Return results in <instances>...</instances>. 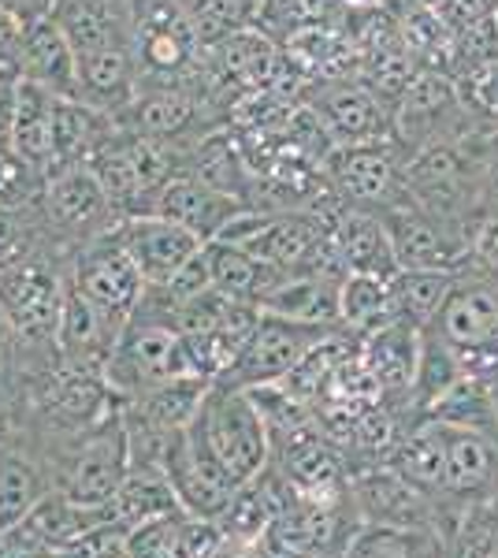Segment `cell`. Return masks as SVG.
<instances>
[{"label":"cell","mask_w":498,"mask_h":558,"mask_svg":"<svg viewBox=\"0 0 498 558\" xmlns=\"http://www.w3.org/2000/svg\"><path fill=\"white\" fill-rule=\"evenodd\" d=\"M12 336H15L12 320H8V313H4V310H0V350H4L8 343H12Z\"/></svg>","instance_id":"obj_42"},{"label":"cell","mask_w":498,"mask_h":558,"mask_svg":"<svg viewBox=\"0 0 498 558\" xmlns=\"http://www.w3.org/2000/svg\"><path fill=\"white\" fill-rule=\"evenodd\" d=\"M242 197H234L228 191H216L212 183L197 179L194 172H179L171 183L153 197V209L165 220H175L179 228H186L190 235H197L202 242H212L220 235V228L242 209Z\"/></svg>","instance_id":"obj_13"},{"label":"cell","mask_w":498,"mask_h":558,"mask_svg":"<svg viewBox=\"0 0 498 558\" xmlns=\"http://www.w3.org/2000/svg\"><path fill=\"white\" fill-rule=\"evenodd\" d=\"M38 502L41 484L34 465L20 462V458H0V533L23 525Z\"/></svg>","instance_id":"obj_31"},{"label":"cell","mask_w":498,"mask_h":558,"mask_svg":"<svg viewBox=\"0 0 498 558\" xmlns=\"http://www.w3.org/2000/svg\"><path fill=\"white\" fill-rule=\"evenodd\" d=\"M131 470V454H126V436H101L75 458L63 484V499H71L75 507L101 510L112 502V495L120 492L123 476Z\"/></svg>","instance_id":"obj_16"},{"label":"cell","mask_w":498,"mask_h":558,"mask_svg":"<svg viewBox=\"0 0 498 558\" xmlns=\"http://www.w3.org/2000/svg\"><path fill=\"white\" fill-rule=\"evenodd\" d=\"M260 313L287 317L297 324H324V328H342L339 324V283L316 272H283L260 299Z\"/></svg>","instance_id":"obj_18"},{"label":"cell","mask_w":498,"mask_h":558,"mask_svg":"<svg viewBox=\"0 0 498 558\" xmlns=\"http://www.w3.org/2000/svg\"><path fill=\"white\" fill-rule=\"evenodd\" d=\"M83 4H94V0H57L52 12H60V8H83Z\"/></svg>","instance_id":"obj_43"},{"label":"cell","mask_w":498,"mask_h":558,"mask_svg":"<svg viewBox=\"0 0 498 558\" xmlns=\"http://www.w3.org/2000/svg\"><path fill=\"white\" fill-rule=\"evenodd\" d=\"M339 328H324V324H297L287 317H271L260 313V324L253 328L250 343L239 350V357L231 362L228 373L220 376V384L231 387H276L294 373V365L302 362L320 339L335 336Z\"/></svg>","instance_id":"obj_4"},{"label":"cell","mask_w":498,"mask_h":558,"mask_svg":"<svg viewBox=\"0 0 498 558\" xmlns=\"http://www.w3.org/2000/svg\"><path fill=\"white\" fill-rule=\"evenodd\" d=\"M116 521H126V525H146V521L168 518L179 510L175 488H171L168 473L160 465H131L120 484V492L108 502Z\"/></svg>","instance_id":"obj_21"},{"label":"cell","mask_w":498,"mask_h":558,"mask_svg":"<svg viewBox=\"0 0 498 558\" xmlns=\"http://www.w3.org/2000/svg\"><path fill=\"white\" fill-rule=\"evenodd\" d=\"M376 213L387 223L398 268H421V272H461L465 268V223L442 220V216L421 209L410 194Z\"/></svg>","instance_id":"obj_3"},{"label":"cell","mask_w":498,"mask_h":558,"mask_svg":"<svg viewBox=\"0 0 498 558\" xmlns=\"http://www.w3.org/2000/svg\"><path fill=\"white\" fill-rule=\"evenodd\" d=\"M491 64H498V15L454 34L447 75L454 78V83H461V78L476 75V71H484Z\"/></svg>","instance_id":"obj_32"},{"label":"cell","mask_w":498,"mask_h":558,"mask_svg":"<svg viewBox=\"0 0 498 558\" xmlns=\"http://www.w3.org/2000/svg\"><path fill=\"white\" fill-rule=\"evenodd\" d=\"M394 299L387 279H373V276H347L339 283V324L350 328L353 336H373V331L394 324Z\"/></svg>","instance_id":"obj_26"},{"label":"cell","mask_w":498,"mask_h":558,"mask_svg":"<svg viewBox=\"0 0 498 558\" xmlns=\"http://www.w3.org/2000/svg\"><path fill=\"white\" fill-rule=\"evenodd\" d=\"M71 283H75L116 328H126V320L138 313L142 299H146V279H142V272L134 268V260L126 257V250L120 246V239H116L112 231L86 242V250L75 260Z\"/></svg>","instance_id":"obj_5"},{"label":"cell","mask_w":498,"mask_h":558,"mask_svg":"<svg viewBox=\"0 0 498 558\" xmlns=\"http://www.w3.org/2000/svg\"><path fill=\"white\" fill-rule=\"evenodd\" d=\"M138 60L134 49H97L78 57V97L116 120L138 97Z\"/></svg>","instance_id":"obj_17"},{"label":"cell","mask_w":498,"mask_h":558,"mask_svg":"<svg viewBox=\"0 0 498 558\" xmlns=\"http://www.w3.org/2000/svg\"><path fill=\"white\" fill-rule=\"evenodd\" d=\"M357 499L365 507V514L373 518V525L413 529L421 521V488L405 481L402 473H394L391 465L368 473L357 484Z\"/></svg>","instance_id":"obj_23"},{"label":"cell","mask_w":498,"mask_h":558,"mask_svg":"<svg viewBox=\"0 0 498 558\" xmlns=\"http://www.w3.org/2000/svg\"><path fill=\"white\" fill-rule=\"evenodd\" d=\"M52 97L34 83H15V120H12V153L34 168L52 172Z\"/></svg>","instance_id":"obj_20"},{"label":"cell","mask_w":498,"mask_h":558,"mask_svg":"<svg viewBox=\"0 0 498 558\" xmlns=\"http://www.w3.org/2000/svg\"><path fill=\"white\" fill-rule=\"evenodd\" d=\"M205 49L208 45L183 0H138V26H134L138 86H186Z\"/></svg>","instance_id":"obj_2"},{"label":"cell","mask_w":498,"mask_h":558,"mask_svg":"<svg viewBox=\"0 0 498 558\" xmlns=\"http://www.w3.org/2000/svg\"><path fill=\"white\" fill-rule=\"evenodd\" d=\"M442 425V439H447V488L458 495L479 492L495 473V451L479 428L469 425Z\"/></svg>","instance_id":"obj_27"},{"label":"cell","mask_w":498,"mask_h":558,"mask_svg":"<svg viewBox=\"0 0 498 558\" xmlns=\"http://www.w3.org/2000/svg\"><path fill=\"white\" fill-rule=\"evenodd\" d=\"M23 34H26V23L0 4V68L15 71V64H20V49H23Z\"/></svg>","instance_id":"obj_38"},{"label":"cell","mask_w":498,"mask_h":558,"mask_svg":"<svg viewBox=\"0 0 498 558\" xmlns=\"http://www.w3.org/2000/svg\"><path fill=\"white\" fill-rule=\"evenodd\" d=\"M15 75L57 97H78V52L52 15L38 23H26Z\"/></svg>","instance_id":"obj_14"},{"label":"cell","mask_w":498,"mask_h":558,"mask_svg":"<svg viewBox=\"0 0 498 558\" xmlns=\"http://www.w3.org/2000/svg\"><path fill=\"white\" fill-rule=\"evenodd\" d=\"M454 279H458V272H421V268H398V272L387 279L398 320H410V324H416V328H428V324L436 320V313L442 310V302H447Z\"/></svg>","instance_id":"obj_29"},{"label":"cell","mask_w":498,"mask_h":558,"mask_svg":"<svg viewBox=\"0 0 498 558\" xmlns=\"http://www.w3.org/2000/svg\"><path fill=\"white\" fill-rule=\"evenodd\" d=\"M190 172L205 179V183H212L216 191H228L234 197H246L253 179L246 153L234 146L228 131H208L197 138L194 153H190Z\"/></svg>","instance_id":"obj_28"},{"label":"cell","mask_w":498,"mask_h":558,"mask_svg":"<svg viewBox=\"0 0 498 558\" xmlns=\"http://www.w3.org/2000/svg\"><path fill=\"white\" fill-rule=\"evenodd\" d=\"M194 428L202 432L208 451L220 458L223 470L239 481V488H246L253 476L265 470L271 451V432L257 399L246 387H231L220 380L208 384L205 402L194 417Z\"/></svg>","instance_id":"obj_1"},{"label":"cell","mask_w":498,"mask_h":558,"mask_svg":"<svg viewBox=\"0 0 498 558\" xmlns=\"http://www.w3.org/2000/svg\"><path fill=\"white\" fill-rule=\"evenodd\" d=\"M112 235L120 239L126 257L134 260V268L146 279V287H168L179 276V268L205 246L197 235H190L186 228H179L175 220H165L157 213L120 216Z\"/></svg>","instance_id":"obj_8"},{"label":"cell","mask_w":498,"mask_h":558,"mask_svg":"<svg viewBox=\"0 0 498 558\" xmlns=\"http://www.w3.org/2000/svg\"><path fill=\"white\" fill-rule=\"evenodd\" d=\"M324 94L313 108L331 131L335 146H368V142H394V116L365 83H324Z\"/></svg>","instance_id":"obj_10"},{"label":"cell","mask_w":498,"mask_h":558,"mask_svg":"<svg viewBox=\"0 0 498 558\" xmlns=\"http://www.w3.org/2000/svg\"><path fill=\"white\" fill-rule=\"evenodd\" d=\"M461 272L498 276V213L495 209H484L469 223L465 268H461Z\"/></svg>","instance_id":"obj_34"},{"label":"cell","mask_w":498,"mask_h":558,"mask_svg":"<svg viewBox=\"0 0 498 558\" xmlns=\"http://www.w3.org/2000/svg\"><path fill=\"white\" fill-rule=\"evenodd\" d=\"M8 12H15L23 23H38V20H49L57 0H0Z\"/></svg>","instance_id":"obj_39"},{"label":"cell","mask_w":498,"mask_h":558,"mask_svg":"<svg viewBox=\"0 0 498 558\" xmlns=\"http://www.w3.org/2000/svg\"><path fill=\"white\" fill-rule=\"evenodd\" d=\"M387 465L394 473H402L410 484H416V488H447V439H442L439 421L413 428L410 436L398 439Z\"/></svg>","instance_id":"obj_25"},{"label":"cell","mask_w":498,"mask_h":558,"mask_svg":"<svg viewBox=\"0 0 498 558\" xmlns=\"http://www.w3.org/2000/svg\"><path fill=\"white\" fill-rule=\"evenodd\" d=\"M120 331L123 328H116V324L68 279V294H63L60 320H57V339H52L60 357H68L71 368L105 373V362L112 357V347H116V339H120Z\"/></svg>","instance_id":"obj_12"},{"label":"cell","mask_w":498,"mask_h":558,"mask_svg":"<svg viewBox=\"0 0 498 558\" xmlns=\"http://www.w3.org/2000/svg\"><path fill=\"white\" fill-rule=\"evenodd\" d=\"M458 94H461V101H465V108L476 116V120L495 123V128H498V64L476 71V75H469V78H461Z\"/></svg>","instance_id":"obj_35"},{"label":"cell","mask_w":498,"mask_h":558,"mask_svg":"<svg viewBox=\"0 0 498 558\" xmlns=\"http://www.w3.org/2000/svg\"><path fill=\"white\" fill-rule=\"evenodd\" d=\"M320 168L328 175V191L347 205H361V209H387L405 194L402 165L391 153V142L335 146Z\"/></svg>","instance_id":"obj_6"},{"label":"cell","mask_w":498,"mask_h":558,"mask_svg":"<svg viewBox=\"0 0 498 558\" xmlns=\"http://www.w3.org/2000/svg\"><path fill=\"white\" fill-rule=\"evenodd\" d=\"M105 407V384L86 368H63L49 380V410L63 413V421H89Z\"/></svg>","instance_id":"obj_30"},{"label":"cell","mask_w":498,"mask_h":558,"mask_svg":"<svg viewBox=\"0 0 498 558\" xmlns=\"http://www.w3.org/2000/svg\"><path fill=\"white\" fill-rule=\"evenodd\" d=\"M436 12L442 15V23L450 26V34H461V31H469V26L498 15V0H439Z\"/></svg>","instance_id":"obj_36"},{"label":"cell","mask_w":498,"mask_h":558,"mask_svg":"<svg viewBox=\"0 0 498 558\" xmlns=\"http://www.w3.org/2000/svg\"><path fill=\"white\" fill-rule=\"evenodd\" d=\"M328 235L335 242V254H339L350 276L391 279L398 272L391 235H387V223L376 209H361V205L342 202Z\"/></svg>","instance_id":"obj_11"},{"label":"cell","mask_w":498,"mask_h":558,"mask_svg":"<svg viewBox=\"0 0 498 558\" xmlns=\"http://www.w3.org/2000/svg\"><path fill=\"white\" fill-rule=\"evenodd\" d=\"M15 78H20V75H15V71L0 68V89H4V86H12V83H15Z\"/></svg>","instance_id":"obj_44"},{"label":"cell","mask_w":498,"mask_h":558,"mask_svg":"<svg viewBox=\"0 0 498 558\" xmlns=\"http://www.w3.org/2000/svg\"><path fill=\"white\" fill-rule=\"evenodd\" d=\"M20 83V78H15ZM15 83L0 89V146L12 149V120H15Z\"/></svg>","instance_id":"obj_40"},{"label":"cell","mask_w":498,"mask_h":558,"mask_svg":"<svg viewBox=\"0 0 498 558\" xmlns=\"http://www.w3.org/2000/svg\"><path fill=\"white\" fill-rule=\"evenodd\" d=\"M212 547V533L202 525V518H157L146 525H134L126 539V555L131 558H205Z\"/></svg>","instance_id":"obj_22"},{"label":"cell","mask_w":498,"mask_h":558,"mask_svg":"<svg viewBox=\"0 0 498 558\" xmlns=\"http://www.w3.org/2000/svg\"><path fill=\"white\" fill-rule=\"evenodd\" d=\"M120 128L149 134V138L179 142L186 131H194L197 120V97L190 94V86H157V89H138L134 105L123 116H116Z\"/></svg>","instance_id":"obj_19"},{"label":"cell","mask_w":498,"mask_h":558,"mask_svg":"<svg viewBox=\"0 0 498 558\" xmlns=\"http://www.w3.org/2000/svg\"><path fill=\"white\" fill-rule=\"evenodd\" d=\"M63 294H68V279L38 257H23L0 268V310L23 339H57Z\"/></svg>","instance_id":"obj_7"},{"label":"cell","mask_w":498,"mask_h":558,"mask_svg":"<svg viewBox=\"0 0 498 558\" xmlns=\"http://www.w3.org/2000/svg\"><path fill=\"white\" fill-rule=\"evenodd\" d=\"M41 213L49 216L52 228L68 235H105L120 220L108 202L105 186L89 172V165H68L45 175Z\"/></svg>","instance_id":"obj_9"},{"label":"cell","mask_w":498,"mask_h":558,"mask_svg":"<svg viewBox=\"0 0 498 558\" xmlns=\"http://www.w3.org/2000/svg\"><path fill=\"white\" fill-rule=\"evenodd\" d=\"M413 558H458V555L450 551V547H442V544H436V539H432V544H416Z\"/></svg>","instance_id":"obj_41"},{"label":"cell","mask_w":498,"mask_h":558,"mask_svg":"<svg viewBox=\"0 0 498 558\" xmlns=\"http://www.w3.org/2000/svg\"><path fill=\"white\" fill-rule=\"evenodd\" d=\"M205 391H208V380H197V376L160 384L134 399V417H138L142 425L165 432V436L183 432V428H190V421L197 417V410H202Z\"/></svg>","instance_id":"obj_24"},{"label":"cell","mask_w":498,"mask_h":558,"mask_svg":"<svg viewBox=\"0 0 498 558\" xmlns=\"http://www.w3.org/2000/svg\"><path fill=\"white\" fill-rule=\"evenodd\" d=\"M26 250H31V231H26V223L20 220V213L0 209V268L23 260Z\"/></svg>","instance_id":"obj_37"},{"label":"cell","mask_w":498,"mask_h":558,"mask_svg":"<svg viewBox=\"0 0 498 558\" xmlns=\"http://www.w3.org/2000/svg\"><path fill=\"white\" fill-rule=\"evenodd\" d=\"M361 362L368 365L379 395H413L416 365H421V328L410 320H394L387 328L361 339Z\"/></svg>","instance_id":"obj_15"},{"label":"cell","mask_w":498,"mask_h":558,"mask_svg":"<svg viewBox=\"0 0 498 558\" xmlns=\"http://www.w3.org/2000/svg\"><path fill=\"white\" fill-rule=\"evenodd\" d=\"M424 4H432V8H439V0H424Z\"/></svg>","instance_id":"obj_45"},{"label":"cell","mask_w":498,"mask_h":558,"mask_svg":"<svg viewBox=\"0 0 498 558\" xmlns=\"http://www.w3.org/2000/svg\"><path fill=\"white\" fill-rule=\"evenodd\" d=\"M416 539L410 529L394 525H368L350 539L347 558H413Z\"/></svg>","instance_id":"obj_33"}]
</instances>
